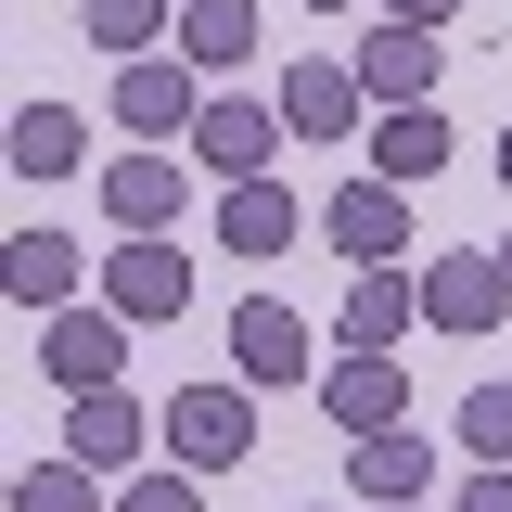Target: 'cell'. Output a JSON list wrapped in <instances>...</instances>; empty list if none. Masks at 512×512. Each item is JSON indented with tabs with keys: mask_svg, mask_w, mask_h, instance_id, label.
<instances>
[{
	"mask_svg": "<svg viewBox=\"0 0 512 512\" xmlns=\"http://www.w3.org/2000/svg\"><path fill=\"white\" fill-rule=\"evenodd\" d=\"M167 461H192V474L256 461V384H180L167 397Z\"/></svg>",
	"mask_w": 512,
	"mask_h": 512,
	"instance_id": "1",
	"label": "cell"
},
{
	"mask_svg": "<svg viewBox=\"0 0 512 512\" xmlns=\"http://www.w3.org/2000/svg\"><path fill=\"white\" fill-rule=\"evenodd\" d=\"M320 231H333V256L346 269H372V256H410V180H346L333 205H320Z\"/></svg>",
	"mask_w": 512,
	"mask_h": 512,
	"instance_id": "2",
	"label": "cell"
},
{
	"mask_svg": "<svg viewBox=\"0 0 512 512\" xmlns=\"http://www.w3.org/2000/svg\"><path fill=\"white\" fill-rule=\"evenodd\" d=\"M116 116L141 128V141H192V116H205V90H192V52H128L116 64Z\"/></svg>",
	"mask_w": 512,
	"mask_h": 512,
	"instance_id": "3",
	"label": "cell"
},
{
	"mask_svg": "<svg viewBox=\"0 0 512 512\" xmlns=\"http://www.w3.org/2000/svg\"><path fill=\"white\" fill-rule=\"evenodd\" d=\"M320 410H333V436H384V423L410 410V372H397L384 346H346V359L320 372Z\"/></svg>",
	"mask_w": 512,
	"mask_h": 512,
	"instance_id": "4",
	"label": "cell"
},
{
	"mask_svg": "<svg viewBox=\"0 0 512 512\" xmlns=\"http://www.w3.org/2000/svg\"><path fill=\"white\" fill-rule=\"evenodd\" d=\"M231 372H244L256 397L295 384V372H308V320L282 308V295H244V308H231Z\"/></svg>",
	"mask_w": 512,
	"mask_h": 512,
	"instance_id": "5",
	"label": "cell"
},
{
	"mask_svg": "<svg viewBox=\"0 0 512 512\" xmlns=\"http://www.w3.org/2000/svg\"><path fill=\"white\" fill-rule=\"evenodd\" d=\"M192 154L231 167V180H269V154H282V103H231V90H218V103L192 116Z\"/></svg>",
	"mask_w": 512,
	"mask_h": 512,
	"instance_id": "6",
	"label": "cell"
},
{
	"mask_svg": "<svg viewBox=\"0 0 512 512\" xmlns=\"http://www.w3.org/2000/svg\"><path fill=\"white\" fill-rule=\"evenodd\" d=\"M500 308H512L500 256H436V269H423V320H436V333H487Z\"/></svg>",
	"mask_w": 512,
	"mask_h": 512,
	"instance_id": "7",
	"label": "cell"
},
{
	"mask_svg": "<svg viewBox=\"0 0 512 512\" xmlns=\"http://www.w3.org/2000/svg\"><path fill=\"white\" fill-rule=\"evenodd\" d=\"M103 282H116V320H180L192 308V256H167V231H128V256Z\"/></svg>",
	"mask_w": 512,
	"mask_h": 512,
	"instance_id": "8",
	"label": "cell"
},
{
	"mask_svg": "<svg viewBox=\"0 0 512 512\" xmlns=\"http://www.w3.org/2000/svg\"><path fill=\"white\" fill-rule=\"evenodd\" d=\"M359 90L372 103H436V26H397L384 13L372 39H359Z\"/></svg>",
	"mask_w": 512,
	"mask_h": 512,
	"instance_id": "9",
	"label": "cell"
},
{
	"mask_svg": "<svg viewBox=\"0 0 512 512\" xmlns=\"http://www.w3.org/2000/svg\"><path fill=\"white\" fill-rule=\"evenodd\" d=\"M346 448H359L346 474H359V500H372V512H397V500H423V487H436V448L410 436V423H384V436H346Z\"/></svg>",
	"mask_w": 512,
	"mask_h": 512,
	"instance_id": "10",
	"label": "cell"
},
{
	"mask_svg": "<svg viewBox=\"0 0 512 512\" xmlns=\"http://www.w3.org/2000/svg\"><path fill=\"white\" fill-rule=\"evenodd\" d=\"M359 103H372V90H359L346 64H295V77H282V128H295V141H346Z\"/></svg>",
	"mask_w": 512,
	"mask_h": 512,
	"instance_id": "11",
	"label": "cell"
},
{
	"mask_svg": "<svg viewBox=\"0 0 512 512\" xmlns=\"http://www.w3.org/2000/svg\"><path fill=\"white\" fill-rule=\"evenodd\" d=\"M0 141H13V154H0L13 180H64V167L90 154V116H64V103H26V116L0 128Z\"/></svg>",
	"mask_w": 512,
	"mask_h": 512,
	"instance_id": "12",
	"label": "cell"
},
{
	"mask_svg": "<svg viewBox=\"0 0 512 512\" xmlns=\"http://www.w3.org/2000/svg\"><path fill=\"white\" fill-rule=\"evenodd\" d=\"M0 282H13V308L52 320L64 295H77V244H64V231H13V244H0Z\"/></svg>",
	"mask_w": 512,
	"mask_h": 512,
	"instance_id": "13",
	"label": "cell"
},
{
	"mask_svg": "<svg viewBox=\"0 0 512 512\" xmlns=\"http://www.w3.org/2000/svg\"><path fill=\"white\" fill-rule=\"evenodd\" d=\"M116 359H128V333H116V320H64V308H52V346H39V372H52L64 397L116 384Z\"/></svg>",
	"mask_w": 512,
	"mask_h": 512,
	"instance_id": "14",
	"label": "cell"
},
{
	"mask_svg": "<svg viewBox=\"0 0 512 512\" xmlns=\"http://www.w3.org/2000/svg\"><path fill=\"white\" fill-rule=\"evenodd\" d=\"M103 205H116V231H167L180 218V167L167 154H116L103 167Z\"/></svg>",
	"mask_w": 512,
	"mask_h": 512,
	"instance_id": "15",
	"label": "cell"
},
{
	"mask_svg": "<svg viewBox=\"0 0 512 512\" xmlns=\"http://www.w3.org/2000/svg\"><path fill=\"white\" fill-rule=\"evenodd\" d=\"M410 320H423V282H397V269L372 256V269L346 282V346H397Z\"/></svg>",
	"mask_w": 512,
	"mask_h": 512,
	"instance_id": "16",
	"label": "cell"
},
{
	"mask_svg": "<svg viewBox=\"0 0 512 512\" xmlns=\"http://www.w3.org/2000/svg\"><path fill=\"white\" fill-rule=\"evenodd\" d=\"M372 167H384V180H436V167H448V128H436V103H384V128H372Z\"/></svg>",
	"mask_w": 512,
	"mask_h": 512,
	"instance_id": "17",
	"label": "cell"
},
{
	"mask_svg": "<svg viewBox=\"0 0 512 512\" xmlns=\"http://www.w3.org/2000/svg\"><path fill=\"white\" fill-rule=\"evenodd\" d=\"M218 231H231V256H282V244H295V192H282V180H231Z\"/></svg>",
	"mask_w": 512,
	"mask_h": 512,
	"instance_id": "18",
	"label": "cell"
},
{
	"mask_svg": "<svg viewBox=\"0 0 512 512\" xmlns=\"http://www.w3.org/2000/svg\"><path fill=\"white\" fill-rule=\"evenodd\" d=\"M64 448H77V461H141V397L90 384V397H77V423H64Z\"/></svg>",
	"mask_w": 512,
	"mask_h": 512,
	"instance_id": "19",
	"label": "cell"
},
{
	"mask_svg": "<svg viewBox=\"0 0 512 512\" xmlns=\"http://www.w3.org/2000/svg\"><path fill=\"white\" fill-rule=\"evenodd\" d=\"M180 52L192 64H256V0H180Z\"/></svg>",
	"mask_w": 512,
	"mask_h": 512,
	"instance_id": "20",
	"label": "cell"
},
{
	"mask_svg": "<svg viewBox=\"0 0 512 512\" xmlns=\"http://www.w3.org/2000/svg\"><path fill=\"white\" fill-rule=\"evenodd\" d=\"M90 39L103 52H154V39H180V0H90Z\"/></svg>",
	"mask_w": 512,
	"mask_h": 512,
	"instance_id": "21",
	"label": "cell"
},
{
	"mask_svg": "<svg viewBox=\"0 0 512 512\" xmlns=\"http://www.w3.org/2000/svg\"><path fill=\"white\" fill-rule=\"evenodd\" d=\"M13 512H103L90 500V461L64 448V461H39V474H13Z\"/></svg>",
	"mask_w": 512,
	"mask_h": 512,
	"instance_id": "22",
	"label": "cell"
},
{
	"mask_svg": "<svg viewBox=\"0 0 512 512\" xmlns=\"http://www.w3.org/2000/svg\"><path fill=\"white\" fill-rule=\"evenodd\" d=\"M461 448L474 461H512V384H474L461 397Z\"/></svg>",
	"mask_w": 512,
	"mask_h": 512,
	"instance_id": "23",
	"label": "cell"
},
{
	"mask_svg": "<svg viewBox=\"0 0 512 512\" xmlns=\"http://www.w3.org/2000/svg\"><path fill=\"white\" fill-rule=\"evenodd\" d=\"M116 512H205V474H192V461H180V474H128Z\"/></svg>",
	"mask_w": 512,
	"mask_h": 512,
	"instance_id": "24",
	"label": "cell"
},
{
	"mask_svg": "<svg viewBox=\"0 0 512 512\" xmlns=\"http://www.w3.org/2000/svg\"><path fill=\"white\" fill-rule=\"evenodd\" d=\"M461 512H512V474L487 461V474H461Z\"/></svg>",
	"mask_w": 512,
	"mask_h": 512,
	"instance_id": "25",
	"label": "cell"
},
{
	"mask_svg": "<svg viewBox=\"0 0 512 512\" xmlns=\"http://www.w3.org/2000/svg\"><path fill=\"white\" fill-rule=\"evenodd\" d=\"M384 13H397V26H448L461 0H384Z\"/></svg>",
	"mask_w": 512,
	"mask_h": 512,
	"instance_id": "26",
	"label": "cell"
},
{
	"mask_svg": "<svg viewBox=\"0 0 512 512\" xmlns=\"http://www.w3.org/2000/svg\"><path fill=\"white\" fill-rule=\"evenodd\" d=\"M500 180H512V128H500Z\"/></svg>",
	"mask_w": 512,
	"mask_h": 512,
	"instance_id": "27",
	"label": "cell"
},
{
	"mask_svg": "<svg viewBox=\"0 0 512 512\" xmlns=\"http://www.w3.org/2000/svg\"><path fill=\"white\" fill-rule=\"evenodd\" d=\"M308 13H346V0H308Z\"/></svg>",
	"mask_w": 512,
	"mask_h": 512,
	"instance_id": "28",
	"label": "cell"
},
{
	"mask_svg": "<svg viewBox=\"0 0 512 512\" xmlns=\"http://www.w3.org/2000/svg\"><path fill=\"white\" fill-rule=\"evenodd\" d=\"M397 512H423V500H397Z\"/></svg>",
	"mask_w": 512,
	"mask_h": 512,
	"instance_id": "29",
	"label": "cell"
},
{
	"mask_svg": "<svg viewBox=\"0 0 512 512\" xmlns=\"http://www.w3.org/2000/svg\"><path fill=\"white\" fill-rule=\"evenodd\" d=\"M500 269H512V244H500Z\"/></svg>",
	"mask_w": 512,
	"mask_h": 512,
	"instance_id": "30",
	"label": "cell"
}]
</instances>
